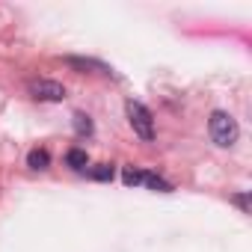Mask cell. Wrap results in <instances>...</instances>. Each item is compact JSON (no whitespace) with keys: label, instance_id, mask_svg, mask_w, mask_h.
<instances>
[{"label":"cell","instance_id":"cell-2","mask_svg":"<svg viewBox=\"0 0 252 252\" xmlns=\"http://www.w3.org/2000/svg\"><path fill=\"white\" fill-rule=\"evenodd\" d=\"M125 113H128V122H131L134 134H137L140 140L152 143V140H155V119H152L149 107H143L140 101H134V98H131L128 104H125Z\"/></svg>","mask_w":252,"mask_h":252},{"label":"cell","instance_id":"cell-6","mask_svg":"<svg viewBox=\"0 0 252 252\" xmlns=\"http://www.w3.org/2000/svg\"><path fill=\"white\" fill-rule=\"evenodd\" d=\"M143 184H149L152 190H160V193H169V190H172L163 178H158V175H152V172H143Z\"/></svg>","mask_w":252,"mask_h":252},{"label":"cell","instance_id":"cell-10","mask_svg":"<svg viewBox=\"0 0 252 252\" xmlns=\"http://www.w3.org/2000/svg\"><path fill=\"white\" fill-rule=\"evenodd\" d=\"M125 184L128 187H134V184H143V172H137V169H125Z\"/></svg>","mask_w":252,"mask_h":252},{"label":"cell","instance_id":"cell-8","mask_svg":"<svg viewBox=\"0 0 252 252\" xmlns=\"http://www.w3.org/2000/svg\"><path fill=\"white\" fill-rule=\"evenodd\" d=\"M65 63H68L71 68H83V71H86V68H101V71H104V65H98V63H92V60H77V57H68Z\"/></svg>","mask_w":252,"mask_h":252},{"label":"cell","instance_id":"cell-5","mask_svg":"<svg viewBox=\"0 0 252 252\" xmlns=\"http://www.w3.org/2000/svg\"><path fill=\"white\" fill-rule=\"evenodd\" d=\"M65 163H68L71 169H83V166L89 163V158H86V152H83V149H71V152L65 155Z\"/></svg>","mask_w":252,"mask_h":252},{"label":"cell","instance_id":"cell-7","mask_svg":"<svg viewBox=\"0 0 252 252\" xmlns=\"http://www.w3.org/2000/svg\"><path fill=\"white\" fill-rule=\"evenodd\" d=\"M74 128H77V134L83 137H89L92 134V122H89V116H83V113H74Z\"/></svg>","mask_w":252,"mask_h":252},{"label":"cell","instance_id":"cell-9","mask_svg":"<svg viewBox=\"0 0 252 252\" xmlns=\"http://www.w3.org/2000/svg\"><path fill=\"white\" fill-rule=\"evenodd\" d=\"M92 178H95V181H110V178H113V166H110V163H101L98 169H92Z\"/></svg>","mask_w":252,"mask_h":252},{"label":"cell","instance_id":"cell-11","mask_svg":"<svg viewBox=\"0 0 252 252\" xmlns=\"http://www.w3.org/2000/svg\"><path fill=\"white\" fill-rule=\"evenodd\" d=\"M234 202H237L243 211H249V199H246V196H234Z\"/></svg>","mask_w":252,"mask_h":252},{"label":"cell","instance_id":"cell-4","mask_svg":"<svg viewBox=\"0 0 252 252\" xmlns=\"http://www.w3.org/2000/svg\"><path fill=\"white\" fill-rule=\"evenodd\" d=\"M27 163H30L33 169H48V163H51V155H48L45 149H33V152L27 155Z\"/></svg>","mask_w":252,"mask_h":252},{"label":"cell","instance_id":"cell-1","mask_svg":"<svg viewBox=\"0 0 252 252\" xmlns=\"http://www.w3.org/2000/svg\"><path fill=\"white\" fill-rule=\"evenodd\" d=\"M208 131H211V140H214L217 146H222V149L234 146V143H237V137H240V128H237L234 116H228V113H222V110L211 113Z\"/></svg>","mask_w":252,"mask_h":252},{"label":"cell","instance_id":"cell-3","mask_svg":"<svg viewBox=\"0 0 252 252\" xmlns=\"http://www.w3.org/2000/svg\"><path fill=\"white\" fill-rule=\"evenodd\" d=\"M30 95L36 101H63L65 98V86L57 80H33L30 83Z\"/></svg>","mask_w":252,"mask_h":252}]
</instances>
